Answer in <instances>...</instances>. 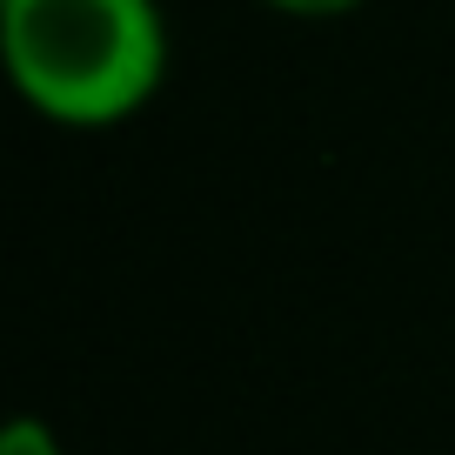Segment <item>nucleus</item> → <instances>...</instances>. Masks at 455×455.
I'll return each mask as SVG.
<instances>
[{
	"instance_id": "2",
	"label": "nucleus",
	"mask_w": 455,
	"mask_h": 455,
	"mask_svg": "<svg viewBox=\"0 0 455 455\" xmlns=\"http://www.w3.org/2000/svg\"><path fill=\"white\" fill-rule=\"evenodd\" d=\"M0 455H60V435L41 422V415H20V422L0 435Z\"/></svg>"
},
{
	"instance_id": "1",
	"label": "nucleus",
	"mask_w": 455,
	"mask_h": 455,
	"mask_svg": "<svg viewBox=\"0 0 455 455\" xmlns=\"http://www.w3.org/2000/svg\"><path fill=\"white\" fill-rule=\"evenodd\" d=\"M0 60L28 114L100 134L155 108L174 41L161 0H0Z\"/></svg>"
},
{
	"instance_id": "3",
	"label": "nucleus",
	"mask_w": 455,
	"mask_h": 455,
	"mask_svg": "<svg viewBox=\"0 0 455 455\" xmlns=\"http://www.w3.org/2000/svg\"><path fill=\"white\" fill-rule=\"evenodd\" d=\"M255 7L288 14V20H341V14H355V7H369V0H255Z\"/></svg>"
}]
</instances>
